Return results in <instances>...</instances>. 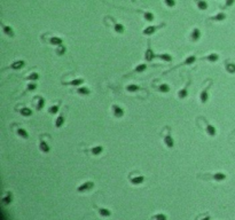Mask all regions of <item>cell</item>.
Here are the masks:
<instances>
[{
    "label": "cell",
    "instance_id": "f1b7e54d",
    "mask_svg": "<svg viewBox=\"0 0 235 220\" xmlns=\"http://www.w3.org/2000/svg\"><path fill=\"white\" fill-rule=\"evenodd\" d=\"M60 106H61V101H59V103L58 104H54V106H52L48 108V112L51 115H55L58 111H59L60 109Z\"/></svg>",
    "mask_w": 235,
    "mask_h": 220
},
{
    "label": "cell",
    "instance_id": "ffe728a7",
    "mask_svg": "<svg viewBox=\"0 0 235 220\" xmlns=\"http://www.w3.org/2000/svg\"><path fill=\"white\" fill-rule=\"evenodd\" d=\"M210 178H211L212 180H214V181H218V182H219V181H223V180L226 179V176L221 172H217V173H213Z\"/></svg>",
    "mask_w": 235,
    "mask_h": 220
},
{
    "label": "cell",
    "instance_id": "cb8c5ba5",
    "mask_svg": "<svg viewBox=\"0 0 235 220\" xmlns=\"http://www.w3.org/2000/svg\"><path fill=\"white\" fill-rule=\"evenodd\" d=\"M218 59H219V56H218V54H216V53H211V54L206 55L205 57H203V60H206V61H209V62L211 63L217 62Z\"/></svg>",
    "mask_w": 235,
    "mask_h": 220
},
{
    "label": "cell",
    "instance_id": "e575fe53",
    "mask_svg": "<svg viewBox=\"0 0 235 220\" xmlns=\"http://www.w3.org/2000/svg\"><path fill=\"white\" fill-rule=\"evenodd\" d=\"M139 89H140V87L138 86V85H136V84H131V85H127V86H126V91L131 92V93L138 92Z\"/></svg>",
    "mask_w": 235,
    "mask_h": 220
},
{
    "label": "cell",
    "instance_id": "4dcf8cb0",
    "mask_svg": "<svg viewBox=\"0 0 235 220\" xmlns=\"http://www.w3.org/2000/svg\"><path fill=\"white\" fill-rule=\"evenodd\" d=\"M225 18H226V15L224 13H219V14L214 15V16H210L211 21H224Z\"/></svg>",
    "mask_w": 235,
    "mask_h": 220
},
{
    "label": "cell",
    "instance_id": "d4e9b609",
    "mask_svg": "<svg viewBox=\"0 0 235 220\" xmlns=\"http://www.w3.org/2000/svg\"><path fill=\"white\" fill-rule=\"evenodd\" d=\"M84 83V79L83 78H77V79H74L71 81H68V83H63V85H70V86H78V85H81Z\"/></svg>",
    "mask_w": 235,
    "mask_h": 220
},
{
    "label": "cell",
    "instance_id": "3957f363",
    "mask_svg": "<svg viewBox=\"0 0 235 220\" xmlns=\"http://www.w3.org/2000/svg\"><path fill=\"white\" fill-rule=\"evenodd\" d=\"M93 187H94V182L93 181H86V182L81 183V186H78L77 191L78 193H86V191L92 190Z\"/></svg>",
    "mask_w": 235,
    "mask_h": 220
},
{
    "label": "cell",
    "instance_id": "4316f807",
    "mask_svg": "<svg viewBox=\"0 0 235 220\" xmlns=\"http://www.w3.org/2000/svg\"><path fill=\"white\" fill-rule=\"evenodd\" d=\"M45 104H46V102H45L44 98H41V96H38V101H37V106H36V109H37L38 111H41V110L44 109Z\"/></svg>",
    "mask_w": 235,
    "mask_h": 220
},
{
    "label": "cell",
    "instance_id": "e0dca14e",
    "mask_svg": "<svg viewBox=\"0 0 235 220\" xmlns=\"http://www.w3.org/2000/svg\"><path fill=\"white\" fill-rule=\"evenodd\" d=\"M156 57L159 60H163L165 62H171L173 60L172 55H170L169 53H162V54H156Z\"/></svg>",
    "mask_w": 235,
    "mask_h": 220
},
{
    "label": "cell",
    "instance_id": "d590c367",
    "mask_svg": "<svg viewBox=\"0 0 235 220\" xmlns=\"http://www.w3.org/2000/svg\"><path fill=\"white\" fill-rule=\"evenodd\" d=\"M2 202H4L5 205H8V204H11V203H12V193H9V191H8L7 194H6L4 197H2Z\"/></svg>",
    "mask_w": 235,
    "mask_h": 220
},
{
    "label": "cell",
    "instance_id": "f35d334b",
    "mask_svg": "<svg viewBox=\"0 0 235 220\" xmlns=\"http://www.w3.org/2000/svg\"><path fill=\"white\" fill-rule=\"evenodd\" d=\"M154 219L155 220H168V218H166V216L164 213H157V214L154 216Z\"/></svg>",
    "mask_w": 235,
    "mask_h": 220
},
{
    "label": "cell",
    "instance_id": "6da1fadb",
    "mask_svg": "<svg viewBox=\"0 0 235 220\" xmlns=\"http://www.w3.org/2000/svg\"><path fill=\"white\" fill-rule=\"evenodd\" d=\"M163 26H165V23H161L159 25H150V26H147L146 29H143L142 31V34H145V36H151V34H154L156 31H157L158 29H161V28H163Z\"/></svg>",
    "mask_w": 235,
    "mask_h": 220
},
{
    "label": "cell",
    "instance_id": "8fae6325",
    "mask_svg": "<svg viewBox=\"0 0 235 220\" xmlns=\"http://www.w3.org/2000/svg\"><path fill=\"white\" fill-rule=\"evenodd\" d=\"M48 43L52 45V46H60V45L63 44V39L62 38H60V37H51L49 39H48Z\"/></svg>",
    "mask_w": 235,
    "mask_h": 220
},
{
    "label": "cell",
    "instance_id": "b9f144b4",
    "mask_svg": "<svg viewBox=\"0 0 235 220\" xmlns=\"http://www.w3.org/2000/svg\"><path fill=\"white\" fill-rule=\"evenodd\" d=\"M233 1H234V0H227V1H226V6H231V5L233 4Z\"/></svg>",
    "mask_w": 235,
    "mask_h": 220
},
{
    "label": "cell",
    "instance_id": "ab89813d",
    "mask_svg": "<svg viewBox=\"0 0 235 220\" xmlns=\"http://www.w3.org/2000/svg\"><path fill=\"white\" fill-rule=\"evenodd\" d=\"M164 2H165V5H166V6H168L169 8L174 7V6H176V4H177L176 0H164Z\"/></svg>",
    "mask_w": 235,
    "mask_h": 220
},
{
    "label": "cell",
    "instance_id": "30bf717a",
    "mask_svg": "<svg viewBox=\"0 0 235 220\" xmlns=\"http://www.w3.org/2000/svg\"><path fill=\"white\" fill-rule=\"evenodd\" d=\"M109 18H110V21L113 22V24H114V30H115V31H116L117 33H119V34L124 33V31H125L124 25L121 24V23H117V22H116V20H115L114 17H111V16Z\"/></svg>",
    "mask_w": 235,
    "mask_h": 220
},
{
    "label": "cell",
    "instance_id": "74e56055",
    "mask_svg": "<svg viewBox=\"0 0 235 220\" xmlns=\"http://www.w3.org/2000/svg\"><path fill=\"white\" fill-rule=\"evenodd\" d=\"M37 87H38V85L36 84V83H29L28 86H26V91L32 92V91H35V89H37Z\"/></svg>",
    "mask_w": 235,
    "mask_h": 220
},
{
    "label": "cell",
    "instance_id": "d6986e66",
    "mask_svg": "<svg viewBox=\"0 0 235 220\" xmlns=\"http://www.w3.org/2000/svg\"><path fill=\"white\" fill-rule=\"evenodd\" d=\"M64 121H66V117H64V114H61L59 116V117L55 119V127L56 128H60L62 127L63 125H64Z\"/></svg>",
    "mask_w": 235,
    "mask_h": 220
},
{
    "label": "cell",
    "instance_id": "44dd1931",
    "mask_svg": "<svg viewBox=\"0 0 235 220\" xmlns=\"http://www.w3.org/2000/svg\"><path fill=\"white\" fill-rule=\"evenodd\" d=\"M19 111L23 117H30V116H32V110L30 109V108H28V107H23Z\"/></svg>",
    "mask_w": 235,
    "mask_h": 220
},
{
    "label": "cell",
    "instance_id": "277c9868",
    "mask_svg": "<svg viewBox=\"0 0 235 220\" xmlns=\"http://www.w3.org/2000/svg\"><path fill=\"white\" fill-rule=\"evenodd\" d=\"M163 141H164V144H165L169 149H172L173 147H174V140H173V138L171 136V130H170L169 127H168V134L163 138Z\"/></svg>",
    "mask_w": 235,
    "mask_h": 220
},
{
    "label": "cell",
    "instance_id": "9c48e42d",
    "mask_svg": "<svg viewBox=\"0 0 235 220\" xmlns=\"http://www.w3.org/2000/svg\"><path fill=\"white\" fill-rule=\"evenodd\" d=\"M39 149H40V151L41 153H44V154H47V153H49V150H51V148H49V146H48V143L43 139V136L39 138Z\"/></svg>",
    "mask_w": 235,
    "mask_h": 220
},
{
    "label": "cell",
    "instance_id": "8992f818",
    "mask_svg": "<svg viewBox=\"0 0 235 220\" xmlns=\"http://www.w3.org/2000/svg\"><path fill=\"white\" fill-rule=\"evenodd\" d=\"M202 119H203V121L205 123V130H206V133H208V135H210L211 138L216 136V134H217L216 127H214L213 125L210 124V123H208V121H206V119L204 117H202Z\"/></svg>",
    "mask_w": 235,
    "mask_h": 220
},
{
    "label": "cell",
    "instance_id": "5b68a950",
    "mask_svg": "<svg viewBox=\"0 0 235 220\" xmlns=\"http://www.w3.org/2000/svg\"><path fill=\"white\" fill-rule=\"evenodd\" d=\"M211 85H212V81H211V83L201 92V94H200V101H201V103H203V104L208 102V100H209V87Z\"/></svg>",
    "mask_w": 235,
    "mask_h": 220
},
{
    "label": "cell",
    "instance_id": "2e32d148",
    "mask_svg": "<svg viewBox=\"0 0 235 220\" xmlns=\"http://www.w3.org/2000/svg\"><path fill=\"white\" fill-rule=\"evenodd\" d=\"M195 61H196V56H195V55H189V56L186 57V60H185L184 62H181L178 66H191V64H194Z\"/></svg>",
    "mask_w": 235,
    "mask_h": 220
},
{
    "label": "cell",
    "instance_id": "1f68e13d",
    "mask_svg": "<svg viewBox=\"0 0 235 220\" xmlns=\"http://www.w3.org/2000/svg\"><path fill=\"white\" fill-rule=\"evenodd\" d=\"M38 79H39V75H38L37 72L30 73L29 76L25 77V80H29V81H37Z\"/></svg>",
    "mask_w": 235,
    "mask_h": 220
},
{
    "label": "cell",
    "instance_id": "f546056e",
    "mask_svg": "<svg viewBox=\"0 0 235 220\" xmlns=\"http://www.w3.org/2000/svg\"><path fill=\"white\" fill-rule=\"evenodd\" d=\"M102 151H103V147L102 146H95V147H93L92 149H91V153H92V155H94V156H99Z\"/></svg>",
    "mask_w": 235,
    "mask_h": 220
},
{
    "label": "cell",
    "instance_id": "ac0fdd59",
    "mask_svg": "<svg viewBox=\"0 0 235 220\" xmlns=\"http://www.w3.org/2000/svg\"><path fill=\"white\" fill-rule=\"evenodd\" d=\"M195 2H196V6H197L200 11H206L208 7H209V5H208L205 0H195Z\"/></svg>",
    "mask_w": 235,
    "mask_h": 220
},
{
    "label": "cell",
    "instance_id": "d6a6232c",
    "mask_svg": "<svg viewBox=\"0 0 235 220\" xmlns=\"http://www.w3.org/2000/svg\"><path fill=\"white\" fill-rule=\"evenodd\" d=\"M146 70H147V64H145V63H140V64L136 66V69H134V72L141 73V72H143V71H146Z\"/></svg>",
    "mask_w": 235,
    "mask_h": 220
},
{
    "label": "cell",
    "instance_id": "5bb4252c",
    "mask_svg": "<svg viewBox=\"0 0 235 220\" xmlns=\"http://www.w3.org/2000/svg\"><path fill=\"white\" fill-rule=\"evenodd\" d=\"M24 66H25V61L19 60V61H15V62L12 63L11 66H9V68H11V69H14V70H19V69H22Z\"/></svg>",
    "mask_w": 235,
    "mask_h": 220
},
{
    "label": "cell",
    "instance_id": "9a60e30c",
    "mask_svg": "<svg viewBox=\"0 0 235 220\" xmlns=\"http://www.w3.org/2000/svg\"><path fill=\"white\" fill-rule=\"evenodd\" d=\"M145 181V176H133V178H130V182L134 185V186H138V185H141Z\"/></svg>",
    "mask_w": 235,
    "mask_h": 220
},
{
    "label": "cell",
    "instance_id": "83f0119b",
    "mask_svg": "<svg viewBox=\"0 0 235 220\" xmlns=\"http://www.w3.org/2000/svg\"><path fill=\"white\" fill-rule=\"evenodd\" d=\"M16 133H17V135H19L20 138H22V139H28V138H29V133L26 132L24 128L19 127L16 130Z\"/></svg>",
    "mask_w": 235,
    "mask_h": 220
},
{
    "label": "cell",
    "instance_id": "7a4b0ae2",
    "mask_svg": "<svg viewBox=\"0 0 235 220\" xmlns=\"http://www.w3.org/2000/svg\"><path fill=\"white\" fill-rule=\"evenodd\" d=\"M155 57H156V53H155V52L153 51V48H151L150 41H148L147 49H146V52H145V60H146L147 62H151Z\"/></svg>",
    "mask_w": 235,
    "mask_h": 220
},
{
    "label": "cell",
    "instance_id": "ba28073f",
    "mask_svg": "<svg viewBox=\"0 0 235 220\" xmlns=\"http://www.w3.org/2000/svg\"><path fill=\"white\" fill-rule=\"evenodd\" d=\"M191 79L187 81V84H186V86H185L184 88H181V89H179V92H178V98H179L180 100H184V99H186L187 98V95H188V87H189V85H191Z\"/></svg>",
    "mask_w": 235,
    "mask_h": 220
},
{
    "label": "cell",
    "instance_id": "7402d4cb",
    "mask_svg": "<svg viewBox=\"0 0 235 220\" xmlns=\"http://www.w3.org/2000/svg\"><path fill=\"white\" fill-rule=\"evenodd\" d=\"M98 213L101 217H104V218L111 216V211L109 209H106V208H98Z\"/></svg>",
    "mask_w": 235,
    "mask_h": 220
},
{
    "label": "cell",
    "instance_id": "836d02e7",
    "mask_svg": "<svg viewBox=\"0 0 235 220\" xmlns=\"http://www.w3.org/2000/svg\"><path fill=\"white\" fill-rule=\"evenodd\" d=\"M55 52H56V54L60 55V56H61V55H64V54H66V52H67V47L63 44L60 45V46H58V47H56Z\"/></svg>",
    "mask_w": 235,
    "mask_h": 220
},
{
    "label": "cell",
    "instance_id": "52a82bcc",
    "mask_svg": "<svg viewBox=\"0 0 235 220\" xmlns=\"http://www.w3.org/2000/svg\"><path fill=\"white\" fill-rule=\"evenodd\" d=\"M111 110H113V114H114V116L116 118H122L124 116V110L118 104H113L111 106Z\"/></svg>",
    "mask_w": 235,
    "mask_h": 220
},
{
    "label": "cell",
    "instance_id": "7c38bea8",
    "mask_svg": "<svg viewBox=\"0 0 235 220\" xmlns=\"http://www.w3.org/2000/svg\"><path fill=\"white\" fill-rule=\"evenodd\" d=\"M201 36H202V33H201V30L198 29V28H195V29H193V31H191V39L193 41H197V40H200Z\"/></svg>",
    "mask_w": 235,
    "mask_h": 220
},
{
    "label": "cell",
    "instance_id": "603a6c76",
    "mask_svg": "<svg viewBox=\"0 0 235 220\" xmlns=\"http://www.w3.org/2000/svg\"><path fill=\"white\" fill-rule=\"evenodd\" d=\"M140 11V13H142L145 20L148 21V22H153V21L155 20V15L153 14L151 11Z\"/></svg>",
    "mask_w": 235,
    "mask_h": 220
},
{
    "label": "cell",
    "instance_id": "484cf974",
    "mask_svg": "<svg viewBox=\"0 0 235 220\" xmlns=\"http://www.w3.org/2000/svg\"><path fill=\"white\" fill-rule=\"evenodd\" d=\"M157 89H158V92H161V93H169V92H170V85L166 84V83H163V84L158 85Z\"/></svg>",
    "mask_w": 235,
    "mask_h": 220
},
{
    "label": "cell",
    "instance_id": "60d3db41",
    "mask_svg": "<svg viewBox=\"0 0 235 220\" xmlns=\"http://www.w3.org/2000/svg\"><path fill=\"white\" fill-rule=\"evenodd\" d=\"M226 70H227L228 72H235V66L234 64H232V63L226 64Z\"/></svg>",
    "mask_w": 235,
    "mask_h": 220
},
{
    "label": "cell",
    "instance_id": "4fadbf2b",
    "mask_svg": "<svg viewBox=\"0 0 235 220\" xmlns=\"http://www.w3.org/2000/svg\"><path fill=\"white\" fill-rule=\"evenodd\" d=\"M1 28H2V31H4V33L6 34V36L11 37V38H14L15 33L14 31H13V29H12L9 25H5L4 23H1Z\"/></svg>",
    "mask_w": 235,
    "mask_h": 220
},
{
    "label": "cell",
    "instance_id": "7bdbcfd3",
    "mask_svg": "<svg viewBox=\"0 0 235 220\" xmlns=\"http://www.w3.org/2000/svg\"><path fill=\"white\" fill-rule=\"evenodd\" d=\"M201 220H211V217H210V216H206V217H204V218H202Z\"/></svg>",
    "mask_w": 235,
    "mask_h": 220
},
{
    "label": "cell",
    "instance_id": "8d00e7d4",
    "mask_svg": "<svg viewBox=\"0 0 235 220\" xmlns=\"http://www.w3.org/2000/svg\"><path fill=\"white\" fill-rule=\"evenodd\" d=\"M77 93L81 94V95H88V94L91 93V91H90V88L87 87H79L77 89Z\"/></svg>",
    "mask_w": 235,
    "mask_h": 220
}]
</instances>
